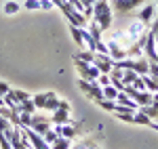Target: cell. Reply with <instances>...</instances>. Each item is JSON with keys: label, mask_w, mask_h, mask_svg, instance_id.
<instances>
[{"label": "cell", "mask_w": 158, "mask_h": 149, "mask_svg": "<svg viewBox=\"0 0 158 149\" xmlns=\"http://www.w3.org/2000/svg\"><path fill=\"white\" fill-rule=\"evenodd\" d=\"M93 21L101 27V32L110 29L112 25V2L110 0H97L93 4Z\"/></svg>", "instance_id": "obj_1"}, {"label": "cell", "mask_w": 158, "mask_h": 149, "mask_svg": "<svg viewBox=\"0 0 158 149\" xmlns=\"http://www.w3.org/2000/svg\"><path fill=\"white\" fill-rule=\"evenodd\" d=\"M78 88L85 92V97H89L91 101H95V103H99V101L103 99V88L99 86L97 82H89V80H78Z\"/></svg>", "instance_id": "obj_2"}, {"label": "cell", "mask_w": 158, "mask_h": 149, "mask_svg": "<svg viewBox=\"0 0 158 149\" xmlns=\"http://www.w3.org/2000/svg\"><path fill=\"white\" fill-rule=\"evenodd\" d=\"M74 67H76V72L78 76L82 78V80H89V82H97L99 78V69L93 65V63H85L80 61V59H74Z\"/></svg>", "instance_id": "obj_3"}, {"label": "cell", "mask_w": 158, "mask_h": 149, "mask_svg": "<svg viewBox=\"0 0 158 149\" xmlns=\"http://www.w3.org/2000/svg\"><path fill=\"white\" fill-rule=\"evenodd\" d=\"M51 122L53 124H70L72 122V118H70V103L68 101L61 99L59 107L55 112H51Z\"/></svg>", "instance_id": "obj_4"}, {"label": "cell", "mask_w": 158, "mask_h": 149, "mask_svg": "<svg viewBox=\"0 0 158 149\" xmlns=\"http://www.w3.org/2000/svg\"><path fill=\"white\" fill-rule=\"evenodd\" d=\"M61 11H63V15L68 17L70 25H76V27H86V17H85V13H80V11H76V9H72L68 2L61 6Z\"/></svg>", "instance_id": "obj_5"}, {"label": "cell", "mask_w": 158, "mask_h": 149, "mask_svg": "<svg viewBox=\"0 0 158 149\" xmlns=\"http://www.w3.org/2000/svg\"><path fill=\"white\" fill-rule=\"evenodd\" d=\"M78 128H80V122H70V124H55L53 126V130L59 135V137H65L70 139V141H74V139L78 137Z\"/></svg>", "instance_id": "obj_6"}, {"label": "cell", "mask_w": 158, "mask_h": 149, "mask_svg": "<svg viewBox=\"0 0 158 149\" xmlns=\"http://www.w3.org/2000/svg\"><path fill=\"white\" fill-rule=\"evenodd\" d=\"M124 92H127V95H129V97H131L139 107H143V105H150V103H152V92H148V90H135L133 86H129V84H127Z\"/></svg>", "instance_id": "obj_7"}, {"label": "cell", "mask_w": 158, "mask_h": 149, "mask_svg": "<svg viewBox=\"0 0 158 149\" xmlns=\"http://www.w3.org/2000/svg\"><path fill=\"white\" fill-rule=\"evenodd\" d=\"M146 32H148V25L143 23V21H139V19H137V21H133V23L129 25V29H127L124 34H127V38H129V40H131V44H133L135 40H139Z\"/></svg>", "instance_id": "obj_8"}, {"label": "cell", "mask_w": 158, "mask_h": 149, "mask_svg": "<svg viewBox=\"0 0 158 149\" xmlns=\"http://www.w3.org/2000/svg\"><path fill=\"white\" fill-rule=\"evenodd\" d=\"M108 44V55L110 59L116 63V61H122V59H127V49L122 46V44H118L116 40H110V42H106Z\"/></svg>", "instance_id": "obj_9"}, {"label": "cell", "mask_w": 158, "mask_h": 149, "mask_svg": "<svg viewBox=\"0 0 158 149\" xmlns=\"http://www.w3.org/2000/svg\"><path fill=\"white\" fill-rule=\"evenodd\" d=\"M146 0H112V9L118 13H129L137 9V6H141Z\"/></svg>", "instance_id": "obj_10"}, {"label": "cell", "mask_w": 158, "mask_h": 149, "mask_svg": "<svg viewBox=\"0 0 158 149\" xmlns=\"http://www.w3.org/2000/svg\"><path fill=\"white\" fill-rule=\"evenodd\" d=\"M93 65L99 69V74H110L112 67H114V61L110 59V55H101V53H95V61Z\"/></svg>", "instance_id": "obj_11"}, {"label": "cell", "mask_w": 158, "mask_h": 149, "mask_svg": "<svg viewBox=\"0 0 158 149\" xmlns=\"http://www.w3.org/2000/svg\"><path fill=\"white\" fill-rule=\"evenodd\" d=\"M51 124H53L51 118H44V116H36V113H34V120H32V126H30V128H32L34 132H38V135H44V132L51 130Z\"/></svg>", "instance_id": "obj_12"}, {"label": "cell", "mask_w": 158, "mask_h": 149, "mask_svg": "<svg viewBox=\"0 0 158 149\" xmlns=\"http://www.w3.org/2000/svg\"><path fill=\"white\" fill-rule=\"evenodd\" d=\"M156 13H158V9L154 6V4H146L141 11H139V15H137V19L139 21H143V23H152L154 19H156Z\"/></svg>", "instance_id": "obj_13"}, {"label": "cell", "mask_w": 158, "mask_h": 149, "mask_svg": "<svg viewBox=\"0 0 158 149\" xmlns=\"http://www.w3.org/2000/svg\"><path fill=\"white\" fill-rule=\"evenodd\" d=\"M70 34H72V40L82 49L85 46V40H82V34H85V27H76V25H70Z\"/></svg>", "instance_id": "obj_14"}, {"label": "cell", "mask_w": 158, "mask_h": 149, "mask_svg": "<svg viewBox=\"0 0 158 149\" xmlns=\"http://www.w3.org/2000/svg\"><path fill=\"white\" fill-rule=\"evenodd\" d=\"M59 103H61V99H57L55 92H47V103H44V109L47 112H55L59 107Z\"/></svg>", "instance_id": "obj_15"}, {"label": "cell", "mask_w": 158, "mask_h": 149, "mask_svg": "<svg viewBox=\"0 0 158 149\" xmlns=\"http://www.w3.org/2000/svg\"><path fill=\"white\" fill-rule=\"evenodd\" d=\"M19 9H21V6H19L15 0H6V2H4V6H2V13H4V15H17Z\"/></svg>", "instance_id": "obj_16"}, {"label": "cell", "mask_w": 158, "mask_h": 149, "mask_svg": "<svg viewBox=\"0 0 158 149\" xmlns=\"http://www.w3.org/2000/svg\"><path fill=\"white\" fill-rule=\"evenodd\" d=\"M139 112L141 113H146L150 120H154V122H158V109L150 103V105H143V107H139Z\"/></svg>", "instance_id": "obj_17"}, {"label": "cell", "mask_w": 158, "mask_h": 149, "mask_svg": "<svg viewBox=\"0 0 158 149\" xmlns=\"http://www.w3.org/2000/svg\"><path fill=\"white\" fill-rule=\"evenodd\" d=\"M74 59H80V61H85V63H93V61H95V53L82 49L80 53H76V55H74Z\"/></svg>", "instance_id": "obj_18"}, {"label": "cell", "mask_w": 158, "mask_h": 149, "mask_svg": "<svg viewBox=\"0 0 158 149\" xmlns=\"http://www.w3.org/2000/svg\"><path fill=\"white\" fill-rule=\"evenodd\" d=\"M89 34L93 36V40H95V42H101V27H99L93 19H91V23H89Z\"/></svg>", "instance_id": "obj_19"}, {"label": "cell", "mask_w": 158, "mask_h": 149, "mask_svg": "<svg viewBox=\"0 0 158 149\" xmlns=\"http://www.w3.org/2000/svg\"><path fill=\"white\" fill-rule=\"evenodd\" d=\"M103 88V99H108V101H116V97H118V88L116 86H101Z\"/></svg>", "instance_id": "obj_20"}, {"label": "cell", "mask_w": 158, "mask_h": 149, "mask_svg": "<svg viewBox=\"0 0 158 149\" xmlns=\"http://www.w3.org/2000/svg\"><path fill=\"white\" fill-rule=\"evenodd\" d=\"M95 147H97V141L95 139H86V141H80V143L72 145L70 149H95Z\"/></svg>", "instance_id": "obj_21"}, {"label": "cell", "mask_w": 158, "mask_h": 149, "mask_svg": "<svg viewBox=\"0 0 158 149\" xmlns=\"http://www.w3.org/2000/svg\"><path fill=\"white\" fill-rule=\"evenodd\" d=\"M70 147H72V141L65 137H57V141L51 145V149H70Z\"/></svg>", "instance_id": "obj_22"}, {"label": "cell", "mask_w": 158, "mask_h": 149, "mask_svg": "<svg viewBox=\"0 0 158 149\" xmlns=\"http://www.w3.org/2000/svg\"><path fill=\"white\" fill-rule=\"evenodd\" d=\"M11 95H13V99L17 101V103H23V101L32 99V95H30V92H25V90H19V88H17V90H13V88H11Z\"/></svg>", "instance_id": "obj_23"}, {"label": "cell", "mask_w": 158, "mask_h": 149, "mask_svg": "<svg viewBox=\"0 0 158 149\" xmlns=\"http://www.w3.org/2000/svg\"><path fill=\"white\" fill-rule=\"evenodd\" d=\"M17 116H19V126H21V128H30V126H32L34 113H17Z\"/></svg>", "instance_id": "obj_24"}, {"label": "cell", "mask_w": 158, "mask_h": 149, "mask_svg": "<svg viewBox=\"0 0 158 149\" xmlns=\"http://www.w3.org/2000/svg\"><path fill=\"white\" fill-rule=\"evenodd\" d=\"M34 101V105H36V109H44V103H47V92H38L32 97Z\"/></svg>", "instance_id": "obj_25"}, {"label": "cell", "mask_w": 158, "mask_h": 149, "mask_svg": "<svg viewBox=\"0 0 158 149\" xmlns=\"http://www.w3.org/2000/svg\"><path fill=\"white\" fill-rule=\"evenodd\" d=\"M137 76H139V74H135L133 69H124V74H122V82H124V84H133L135 80H137Z\"/></svg>", "instance_id": "obj_26"}, {"label": "cell", "mask_w": 158, "mask_h": 149, "mask_svg": "<svg viewBox=\"0 0 158 149\" xmlns=\"http://www.w3.org/2000/svg\"><path fill=\"white\" fill-rule=\"evenodd\" d=\"M99 107H101V109H106V112H112L114 113V109H116V101H108V99H101L97 103Z\"/></svg>", "instance_id": "obj_27"}, {"label": "cell", "mask_w": 158, "mask_h": 149, "mask_svg": "<svg viewBox=\"0 0 158 149\" xmlns=\"http://www.w3.org/2000/svg\"><path fill=\"white\" fill-rule=\"evenodd\" d=\"M57 137H59V135H57V132H55V130H53V128H51L49 132H44V135H42V139H44V141H47V143H49V145H53V143H55V141H57Z\"/></svg>", "instance_id": "obj_28"}, {"label": "cell", "mask_w": 158, "mask_h": 149, "mask_svg": "<svg viewBox=\"0 0 158 149\" xmlns=\"http://www.w3.org/2000/svg\"><path fill=\"white\" fill-rule=\"evenodd\" d=\"M97 84H99V86H110V84H112V78H110V74H99Z\"/></svg>", "instance_id": "obj_29"}, {"label": "cell", "mask_w": 158, "mask_h": 149, "mask_svg": "<svg viewBox=\"0 0 158 149\" xmlns=\"http://www.w3.org/2000/svg\"><path fill=\"white\" fill-rule=\"evenodd\" d=\"M11 128H13V124L9 122V120H6V118H2V116H0V132L4 135V132H9Z\"/></svg>", "instance_id": "obj_30"}, {"label": "cell", "mask_w": 158, "mask_h": 149, "mask_svg": "<svg viewBox=\"0 0 158 149\" xmlns=\"http://www.w3.org/2000/svg\"><path fill=\"white\" fill-rule=\"evenodd\" d=\"M23 6L27 11H38V9H40V0H25Z\"/></svg>", "instance_id": "obj_31"}, {"label": "cell", "mask_w": 158, "mask_h": 149, "mask_svg": "<svg viewBox=\"0 0 158 149\" xmlns=\"http://www.w3.org/2000/svg\"><path fill=\"white\" fill-rule=\"evenodd\" d=\"M55 4H53V0H40V9L42 11H51Z\"/></svg>", "instance_id": "obj_32"}, {"label": "cell", "mask_w": 158, "mask_h": 149, "mask_svg": "<svg viewBox=\"0 0 158 149\" xmlns=\"http://www.w3.org/2000/svg\"><path fill=\"white\" fill-rule=\"evenodd\" d=\"M11 92V86L6 84V82H0V97H4V95H9Z\"/></svg>", "instance_id": "obj_33"}, {"label": "cell", "mask_w": 158, "mask_h": 149, "mask_svg": "<svg viewBox=\"0 0 158 149\" xmlns=\"http://www.w3.org/2000/svg\"><path fill=\"white\" fill-rule=\"evenodd\" d=\"M97 53H101V55H108V44L101 40V42H97Z\"/></svg>", "instance_id": "obj_34"}, {"label": "cell", "mask_w": 158, "mask_h": 149, "mask_svg": "<svg viewBox=\"0 0 158 149\" xmlns=\"http://www.w3.org/2000/svg\"><path fill=\"white\" fill-rule=\"evenodd\" d=\"M85 17L86 19H93V4H85Z\"/></svg>", "instance_id": "obj_35"}, {"label": "cell", "mask_w": 158, "mask_h": 149, "mask_svg": "<svg viewBox=\"0 0 158 149\" xmlns=\"http://www.w3.org/2000/svg\"><path fill=\"white\" fill-rule=\"evenodd\" d=\"M150 32L156 36V44H158V17L154 19V21H152V29H150Z\"/></svg>", "instance_id": "obj_36"}, {"label": "cell", "mask_w": 158, "mask_h": 149, "mask_svg": "<svg viewBox=\"0 0 158 149\" xmlns=\"http://www.w3.org/2000/svg\"><path fill=\"white\" fill-rule=\"evenodd\" d=\"M150 128H154V130H158V122H154V120H152V122H150Z\"/></svg>", "instance_id": "obj_37"}, {"label": "cell", "mask_w": 158, "mask_h": 149, "mask_svg": "<svg viewBox=\"0 0 158 149\" xmlns=\"http://www.w3.org/2000/svg\"><path fill=\"white\" fill-rule=\"evenodd\" d=\"M82 2H85V4H95L97 0H82Z\"/></svg>", "instance_id": "obj_38"}, {"label": "cell", "mask_w": 158, "mask_h": 149, "mask_svg": "<svg viewBox=\"0 0 158 149\" xmlns=\"http://www.w3.org/2000/svg\"><path fill=\"white\" fill-rule=\"evenodd\" d=\"M2 105H4V97H0V107H2Z\"/></svg>", "instance_id": "obj_39"}, {"label": "cell", "mask_w": 158, "mask_h": 149, "mask_svg": "<svg viewBox=\"0 0 158 149\" xmlns=\"http://www.w3.org/2000/svg\"><path fill=\"white\" fill-rule=\"evenodd\" d=\"M156 9H158V4H156Z\"/></svg>", "instance_id": "obj_40"}, {"label": "cell", "mask_w": 158, "mask_h": 149, "mask_svg": "<svg viewBox=\"0 0 158 149\" xmlns=\"http://www.w3.org/2000/svg\"><path fill=\"white\" fill-rule=\"evenodd\" d=\"M95 149H99V147H95Z\"/></svg>", "instance_id": "obj_41"}]
</instances>
